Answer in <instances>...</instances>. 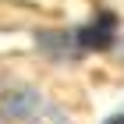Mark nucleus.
<instances>
[{"label": "nucleus", "mask_w": 124, "mask_h": 124, "mask_svg": "<svg viewBox=\"0 0 124 124\" xmlns=\"http://www.w3.org/2000/svg\"><path fill=\"white\" fill-rule=\"evenodd\" d=\"M103 124H124V114H114V117H106Z\"/></svg>", "instance_id": "2"}, {"label": "nucleus", "mask_w": 124, "mask_h": 124, "mask_svg": "<svg viewBox=\"0 0 124 124\" xmlns=\"http://www.w3.org/2000/svg\"><path fill=\"white\" fill-rule=\"evenodd\" d=\"M75 43L78 50H110L117 43V18L110 11H99L89 25H82L75 32Z\"/></svg>", "instance_id": "1"}]
</instances>
